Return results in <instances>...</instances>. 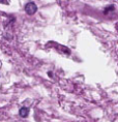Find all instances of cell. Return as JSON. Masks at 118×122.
<instances>
[{
  "instance_id": "3",
  "label": "cell",
  "mask_w": 118,
  "mask_h": 122,
  "mask_svg": "<svg viewBox=\"0 0 118 122\" xmlns=\"http://www.w3.org/2000/svg\"><path fill=\"white\" fill-rule=\"evenodd\" d=\"M116 28H117V30H118V23H117V25H116Z\"/></svg>"
},
{
  "instance_id": "2",
  "label": "cell",
  "mask_w": 118,
  "mask_h": 122,
  "mask_svg": "<svg viewBox=\"0 0 118 122\" xmlns=\"http://www.w3.org/2000/svg\"><path fill=\"white\" fill-rule=\"evenodd\" d=\"M19 114H20L21 117H23V118L27 117V116H28V114H29V109H28V108H25V107H23V108L20 109Z\"/></svg>"
},
{
  "instance_id": "1",
  "label": "cell",
  "mask_w": 118,
  "mask_h": 122,
  "mask_svg": "<svg viewBox=\"0 0 118 122\" xmlns=\"http://www.w3.org/2000/svg\"><path fill=\"white\" fill-rule=\"evenodd\" d=\"M36 10H37V7H36V5L33 3V2H29V3H27L25 5V11H26V14H28V15H34L36 13Z\"/></svg>"
}]
</instances>
